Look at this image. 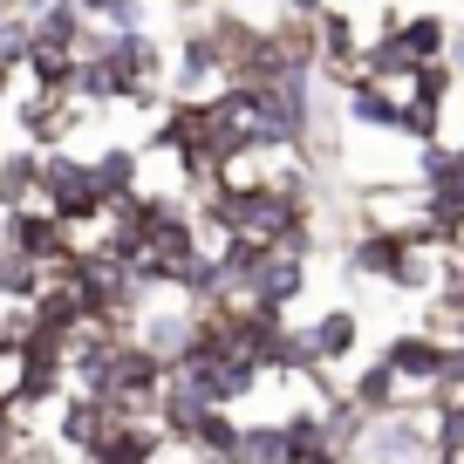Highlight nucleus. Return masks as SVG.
Instances as JSON below:
<instances>
[{
  "label": "nucleus",
  "instance_id": "nucleus-1",
  "mask_svg": "<svg viewBox=\"0 0 464 464\" xmlns=\"http://www.w3.org/2000/svg\"><path fill=\"white\" fill-rule=\"evenodd\" d=\"M382 362L396 369V382H403L410 410H423V403H430V396H444L450 342H437V334H423V328H396L390 342H382Z\"/></svg>",
  "mask_w": 464,
  "mask_h": 464
},
{
  "label": "nucleus",
  "instance_id": "nucleus-2",
  "mask_svg": "<svg viewBox=\"0 0 464 464\" xmlns=\"http://www.w3.org/2000/svg\"><path fill=\"white\" fill-rule=\"evenodd\" d=\"M110 430H116V410L102 403V396H89V390H69V396H62V410H55V430H48V437H55V450H69V458L82 464Z\"/></svg>",
  "mask_w": 464,
  "mask_h": 464
},
{
  "label": "nucleus",
  "instance_id": "nucleus-3",
  "mask_svg": "<svg viewBox=\"0 0 464 464\" xmlns=\"http://www.w3.org/2000/svg\"><path fill=\"white\" fill-rule=\"evenodd\" d=\"M307 348V369H342L355 348H362V314L355 307H321L314 321H294Z\"/></svg>",
  "mask_w": 464,
  "mask_h": 464
},
{
  "label": "nucleus",
  "instance_id": "nucleus-4",
  "mask_svg": "<svg viewBox=\"0 0 464 464\" xmlns=\"http://www.w3.org/2000/svg\"><path fill=\"white\" fill-rule=\"evenodd\" d=\"M342 396H348L355 410H369L376 423H382V417H396V410H410L403 382H396V369L382 362V355H376V362H362V369H355V376L342 382Z\"/></svg>",
  "mask_w": 464,
  "mask_h": 464
},
{
  "label": "nucleus",
  "instance_id": "nucleus-5",
  "mask_svg": "<svg viewBox=\"0 0 464 464\" xmlns=\"http://www.w3.org/2000/svg\"><path fill=\"white\" fill-rule=\"evenodd\" d=\"M42 287H48V274H42V266L0 246V307H7V301H42Z\"/></svg>",
  "mask_w": 464,
  "mask_h": 464
},
{
  "label": "nucleus",
  "instance_id": "nucleus-6",
  "mask_svg": "<svg viewBox=\"0 0 464 464\" xmlns=\"http://www.w3.org/2000/svg\"><path fill=\"white\" fill-rule=\"evenodd\" d=\"M437 464H464V458H437Z\"/></svg>",
  "mask_w": 464,
  "mask_h": 464
},
{
  "label": "nucleus",
  "instance_id": "nucleus-7",
  "mask_svg": "<svg viewBox=\"0 0 464 464\" xmlns=\"http://www.w3.org/2000/svg\"><path fill=\"white\" fill-rule=\"evenodd\" d=\"M458 7H464V0H458Z\"/></svg>",
  "mask_w": 464,
  "mask_h": 464
}]
</instances>
